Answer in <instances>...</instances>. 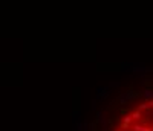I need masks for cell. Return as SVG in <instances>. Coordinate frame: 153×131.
Returning <instances> with one entry per match:
<instances>
[{"instance_id":"6da1fadb","label":"cell","mask_w":153,"mask_h":131,"mask_svg":"<svg viewBox=\"0 0 153 131\" xmlns=\"http://www.w3.org/2000/svg\"><path fill=\"white\" fill-rule=\"evenodd\" d=\"M130 116H132V119H135V120H141V119H142L141 111H138V110H135V111H133V113H132Z\"/></svg>"},{"instance_id":"7a4b0ae2","label":"cell","mask_w":153,"mask_h":131,"mask_svg":"<svg viewBox=\"0 0 153 131\" xmlns=\"http://www.w3.org/2000/svg\"><path fill=\"white\" fill-rule=\"evenodd\" d=\"M132 120H133V119H132V116H130V114H126V116L123 117V123H126V125H130V123H132Z\"/></svg>"},{"instance_id":"3957f363","label":"cell","mask_w":153,"mask_h":131,"mask_svg":"<svg viewBox=\"0 0 153 131\" xmlns=\"http://www.w3.org/2000/svg\"><path fill=\"white\" fill-rule=\"evenodd\" d=\"M148 108H150V107H148V105H147V102H145V104H141L136 110H138V111H142V110H148Z\"/></svg>"},{"instance_id":"277c9868","label":"cell","mask_w":153,"mask_h":131,"mask_svg":"<svg viewBox=\"0 0 153 131\" xmlns=\"http://www.w3.org/2000/svg\"><path fill=\"white\" fill-rule=\"evenodd\" d=\"M144 96L147 98V99H153V90L150 91V90H147L145 93H144Z\"/></svg>"},{"instance_id":"5b68a950","label":"cell","mask_w":153,"mask_h":131,"mask_svg":"<svg viewBox=\"0 0 153 131\" xmlns=\"http://www.w3.org/2000/svg\"><path fill=\"white\" fill-rule=\"evenodd\" d=\"M147 105H148V107H150V108H151V107H153V99H150V101H148V102H147Z\"/></svg>"},{"instance_id":"8992f818","label":"cell","mask_w":153,"mask_h":131,"mask_svg":"<svg viewBox=\"0 0 153 131\" xmlns=\"http://www.w3.org/2000/svg\"><path fill=\"white\" fill-rule=\"evenodd\" d=\"M150 131H153V125H151V126H150Z\"/></svg>"}]
</instances>
